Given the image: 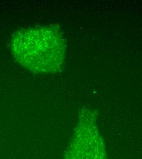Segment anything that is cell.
Returning a JSON list of instances; mask_svg holds the SVG:
<instances>
[{
	"label": "cell",
	"mask_w": 142,
	"mask_h": 159,
	"mask_svg": "<svg viewBox=\"0 0 142 159\" xmlns=\"http://www.w3.org/2000/svg\"><path fill=\"white\" fill-rule=\"evenodd\" d=\"M96 118L92 110H81L64 159H108Z\"/></svg>",
	"instance_id": "7a4b0ae2"
},
{
	"label": "cell",
	"mask_w": 142,
	"mask_h": 159,
	"mask_svg": "<svg viewBox=\"0 0 142 159\" xmlns=\"http://www.w3.org/2000/svg\"><path fill=\"white\" fill-rule=\"evenodd\" d=\"M11 43L16 58L31 71L53 73L63 66L66 45L59 28L48 26L18 31Z\"/></svg>",
	"instance_id": "6da1fadb"
}]
</instances>
